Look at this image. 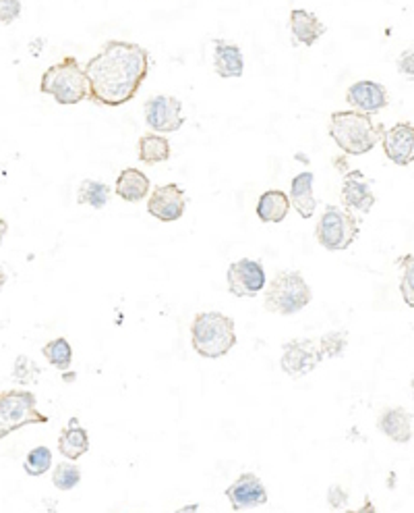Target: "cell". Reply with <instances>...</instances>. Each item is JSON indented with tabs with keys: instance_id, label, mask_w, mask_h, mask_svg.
Wrapping results in <instances>:
<instances>
[{
	"instance_id": "6da1fadb",
	"label": "cell",
	"mask_w": 414,
	"mask_h": 513,
	"mask_svg": "<svg viewBox=\"0 0 414 513\" xmlns=\"http://www.w3.org/2000/svg\"><path fill=\"white\" fill-rule=\"evenodd\" d=\"M83 69L90 82L91 103L119 108L130 103L141 90L149 74V53L135 42L108 40Z\"/></svg>"
},
{
	"instance_id": "7a4b0ae2",
	"label": "cell",
	"mask_w": 414,
	"mask_h": 513,
	"mask_svg": "<svg viewBox=\"0 0 414 513\" xmlns=\"http://www.w3.org/2000/svg\"><path fill=\"white\" fill-rule=\"evenodd\" d=\"M386 127L375 125L371 114L336 111L330 117V137L348 156H362L375 148Z\"/></svg>"
},
{
	"instance_id": "3957f363",
	"label": "cell",
	"mask_w": 414,
	"mask_h": 513,
	"mask_svg": "<svg viewBox=\"0 0 414 513\" xmlns=\"http://www.w3.org/2000/svg\"><path fill=\"white\" fill-rule=\"evenodd\" d=\"M191 345L201 358L228 356L236 345L235 321L222 312H199L191 322Z\"/></svg>"
},
{
	"instance_id": "277c9868",
	"label": "cell",
	"mask_w": 414,
	"mask_h": 513,
	"mask_svg": "<svg viewBox=\"0 0 414 513\" xmlns=\"http://www.w3.org/2000/svg\"><path fill=\"white\" fill-rule=\"evenodd\" d=\"M40 92L53 96L58 104L71 106L90 98V82L82 63L75 56H64L43 71Z\"/></svg>"
},
{
	"instance_id": "5b68a950",
	"label": "cell",
	"mask_w": 414,
	"mask_h": 513,
	"mask_svg": "<svg viewBox=\"0 0 414 513\" xmlns=\"http://www.w3.org/2000/svg\"><path fill=\"white\" fill-rule=\"evenodd\" d=\"M313 300L301 271H280L264 289V308L280 316H294Z\"/></svg>"
},
{
	"instance_id": "8992f818",
	"label": "cell",
	"mask_w": 414,
	"mask_h": 513,
	"mask_svg": "<svg viewBox=\"0 0 414 513\" xmlns=\"http://www.w3.org/2000/svg\"><path fill=\"white\" fill-rule=\"evenodd\" d=\"M361 233V222L344 206H325L315 227V237L319 245L328 252H344L351 248Z\"/></svg>"
},
{
	"instance_id": "52a82bcc",
	"label": "cell",
	"mask_w": 414,
	"mask_h": 513,
	"mask_svg": "<svg viewBox=\"0 0 414 513\" xmlns=\"http://www.w3.org/2000/svg\"><path fill=\"white\" fill-rule=\"evenodd\" d=\"M50 420L38 411V397L25 389H9L0 393V440L29 424H46Z\"/></svg>"
},
{
	"instance_id": "ba28073f",
	"label": "cell",
	"mask_w": 414,
	"mask_h": 513,
	"mask_svg": "<svg viewBox=\"0 0 414 513\" xmlns=\"http://www.w3.org/2000/svg\"><path fill=\"white\" fill-rule=\"evenodd\" d=\"M325 351L322 337L317 339H293L282 345V358L280 366L288 377L301 379L307 377L309 372H313L315 368L323 362Z\"/></svg>"
},
{
	"instance_id": "9c48e42d",
	"label": "cell",
	"mask_w": 414,
	"mask_h": 513,
	"mask_svg": "<svg viewBox=\"0 0 414 513\" xmlns=\"http://www.w3.org/2000/svg\"><path fill=\"white\" fill-rule=\"evenodd\" d=\"M228 291L235 298H257L267 285L265 269L259 260L241 258L232 262L226 271Z\"/></svg>"
},
{
	"instance_id": "30bf717a",
	"label": "cell",
	"mask_w": 414,
	"mask_h": 513,
	"mask_svg": "<svg viewBox=\"0 0 414 513\" xmlns=\"http://www.w3.org/2000/svg\"><path fill=\"white\" fill-rule=\"evenodd\" d=\"M145 123H148L151 132L156 133H177L185 125L183 117V103L174 96L158 94L145 100Z\"/></svg>"
},
{
	"instance_id": "8fae6325",
	"label": "cell",
	"mask_w": 414,
	"mask_h": 513,
	"mask_svg": "<svg viewBox=\"0 0 414 513\" xmlns=\"http://www.w3.org/2000/svg\"><path fill=\"white\" fill-rule=\"evenodd\" d=\"M185 208H187V196L183 187H178L177 183H166L156 187L148 200V212L162 222L178 221L180 216L185 214Z\"/></svg>"
},
{
	"instance_id": "7c38bea8",
	"label": "cell",
	"mask_w": 414,
	"mask_h": 513,
	"mask_svg": "<svg viewBox=\"0 0 414 513\" xmlns=\"http://www.w3.org/2000/svg\"><path fill=\"white\" fill-rule=\"evenodd\" d=\"M346 103L352 106V111L377 114L383 108L390 106V94L383 84L371 82V79H362V82L352 84L346 90Z\"/></svg>"
},
{
	"instance_id": "4fadbf2b",
	"label": "cell",
	"mask_w": 414,
	"mask_h": 513,
	"mask_svg": "<svg viewBox=\"0 0 414 513\" xmlns=\"http://www.w3.org/2000/svg\"><path fill=\"white\" fill-rule=\"evenodd\" d=\"M226 498L235 511L261 508L267 503V490L257 474L245 472L226 488Z\"/></svg>"
},
{
	"instance_id": "5bb4252c",
	"label": "cell",
	"mask_w": 414,
	"mask_h": 513,
	"mask_svg": "<svg viewBox=\"0 0 414 513\" xmlns=\"http://www.w3.org/2000/svg\"><path fill=\"white\" fill-rule=\"evenodd\" d=\"M383 152L391 163L398 166H409L414 163V125L410 123H396L381 135Z\"/></svg>"
},
{
	"instance_id": "9a60e30c",
	"label": "cell",
	"mask_w": 414,
	"mask_h": 513,
	"mask_svg": "<svg viewBox=\"0 0 414 513\" xmlns=\"http://www.w3.org/2000/svg\"><path fill=\"white\" fill-rule=\"evenodd\" d=\"M342 202L346 208H351V211H357V212H371V208L375 206L377 198L373 196L371 192V182L365 177V173L354 169V171H348L344 173V179H342Z\"/></svg>"
},
{
	"instance_id": "2e32d148",
	"label": "cell",
	"mask_w": 414,
	"mask_h": 513,
	"mask_svg": "<svg viewBox=\"0 0 414 513\" xmlns=\"http://www.w3.org/2000/svg\"><path fill=\"white\" fill-rule=\"evenodd\" d=\"M214 71L222 79H235L245 74V59L241 46L226 40H214Z\"/></svg>"
},
{
	"instance_id": "e0dca14e",
	"label": "cell",
	"mask_w": 414,
	"mask_h": 513,
	"mask_svg": "<svg viewBox=\"0 0 414 513\" xmlns=\"http://www.w3.org/2000/svg\"><path fill=\"white\" fill-rule=\"evenodd\" d=\"M290 34H293L294 44L313 46L315 42L325 34V25L315 13L304 9H293L290 11Z\"/></svg>"
},
{
	"instance_id": "ac0fdd59",
	"label": "cell",
	"mask_w": 414,
	"mask_h": 513,
	"mask_svg": "<svg viewBox=\"0 0 414 513\" xmlns=\"http://www.w3.org/2000/svg\"><path fill=\"white\" fill-rule=\"evenodd\" d=\"M91 449V440L87 430L79 422V418H71L64 426L61 437H58V451H61L63 458H67L71 461H77L79 458Z\"/></svg>"
},
{
	"instance_id": "d6986e66",
	"label": "cell",
	"mask_w": 414,
	"mask_h": 513,
	"mask_svg": "<svg viewBox=\"0 0 414 513\" xmlns=\"http://www.w3.org/2000/svg\"><path fill=\"white\" fill-rule=\"evenodd\" d=\"M377 429L394 443H409L412 439V414L404 408H388L377 418Z\"/></svg>"
},
{
	"instance_id": "ffe728a7",
	"label": "cell",
	"mask_w": 414,
	"mask_h": 513,
	"mask_svg": "<svg viewBox=\"0 0 414 513\" xmlns=\"http://www.w3.org/2000/svg\"><path fill=\"white\" fill-rule=\"evenodd\" d=\"M313 182L315 175L311 171L299 173L293 182H290V204L296 212H299L301 219H311L315 214L317 208V200L313 193Z\"/></svg>"
},
{
	"instance_id": "44dd1931",
	"label": "cell",
	"mask_w": 414,
	"mask_h": 513,
	"mask_svg": "<svg viewBox=\"0 0 414 513\" xmlns=\"http://www.w3.org/2000/svg\"><path fill=\"white\" fill-rule=\"evenodd\" d=\"M149 177L145 175L140 169H125L120 171L119 179H116V196L122 198L125 202H141L149 193Z\"/></svg>"
},
{
	"instance_id": "7402d4cb",
	"label": "cell",
	"mask_w": 414,
	"mask_h": 513,
	"mask_svg": "<svg viewBox=\"0 0 414 513\" xmlns=\"http://www.w3.org/2000/svg\"><path fill=\"white\" fill-rule=\"evenodd\" d=\"M290 196L282 190H270L261 193L257 200V219L261 222H282L290 212Z\"/></svg>"
},
{
	"instance_id": "603a6c76",
	"label": "cell",
	"mask_w": 414,
	"mask_h": 513,
	"mask_svg": "<svg viewBox=\"0 0 414 513\" xmlns=\"http://www.w3.org/2000/svg\"><path fill=\"white\" fill-rule=\"evenodd\" d=\"M172 148L168 137L158 133H145L137 142V156L143 164H158L170 161Z\"/></svg>"
},
{
	"instance_id": "cb8c5ba5",
	"label": "cell",
	"mask_w": 414,
	"mask_h": 513,
	"mask_svg": "<svg viewBox=\"0 0 414 513\" xmlns=\"http://www.w3.org/2000/svg\"><path fill=\"white\" fill-rule=\"evenodd\" d=\"M111 200V187L101 182H93V179H83L77 187V202L79 204L91 206L96 211H101Z\"/></svg>"
},
{
	"instance_id": "d4e9b609",
	"label": "cell",
	"mask_w": 414,
	"mask_h": 513,
	"mask_svg": "<svg viewBox=\"0 0 414 513\" xmlns=\"http://www.w3.org/2000/svg\"><path fill=\"white\" fill-rule=\"evenodd\" d=\"M42 353H43V358L50 362V366L58 368L61 372L69 370V366L72 364V348L64 337H58V339H53V341H48L42 348Z\"/></svg>"
},
{
	"instance_id": "484cf974",
	"label": "cell",
	"mask_w": 414,
	"mask_h": 513,
	"mask_svg": "<svg viewBox=\"0 0 414 513\" xmlns=\"http://www.w3.org/2000/svg\"><path fill=\"white\" fill-rule=\"evenodd\" d=\"M24 468H25L27 476H34V478L43 476L50 468H53V451H50L46 445L34 447V449L27 453Z\"/></svg>"
},
{
	"instance_id": "4316f807",
	"label": "cell",
	"mask_w": 414,
	"mask_h": 513,
	"mask_svg": "<svg viewBox=\"0 0 414 513\" xmlns=\"http://www.w3.org/2000/svg\"><path fill=\"white\" fill-rule=\"evenodd\" d=\"M82 482V468L72 464V461H61V464L54 466L53 472V484L58 490H72L75 487H79Z\"/></svg>"
},
{
	"instance_id": "83f0119b",
	"label": "cell",
	"mask_w": 414,
	"mask_h": 513,
	"mask_svg": "<svg viewBox=\"0 0 414 513\" xmlns=\"http://www.w3.org/2000/svg\"><path fill=\"white\" fill-rule=\"evenodd\" d=\"M398 269L402 272L400 279V291L402 300L409 308H414V254H406L398 258Z\"/></svg>"
},
{
	"instance_id": "f1b7e54d",
	"label": "cell",
	"mask_w": 414,
	"mask_h": 513,
	"mask_svg": "<svg viewBox=\"0 0 414 513\" xmlns=\"http://www.w3.org/2000/svg\"><path fill=\"white\" fill-rule=\"evenodd\" d=\"M40 374H42V368L35 364L32 358L17 356V360H14L13 379L21 382V385H34V382H38Z\"/></svg>"
},
{
	"instance_id": "f546056e",
	"label": "cell",
	"mask_w": 414,
	"mask_h": 513,
	"mask_svg": "<svg viewBox=\"0 0 414 513\" xmlns=\"http://www.w3.org/2000/svg\"><path fill=\"white\" fill-rule=\"evenodd\" d=\"M325 358H342L348 348V332L346 330H330L322 337Z\"/></svg>"
},
{
	"instance_id": "4dcf8cb0",
	"label": "cell",
	"mask_w": 414,
	"mask_h": 513,
	"mask_svg": "<svg viewBox=\"0 0 414 513\" xmlns=\"http://www.w3.org/2000/svg\"><path fill=\"white\" fill-rule=\"evenodd\" d=\"M21 17V0H0V24L11 25Z\"/></svg>"
},
{
	"instance_id": "1f68e13d",
	"label": "cell",
	"mask_w": 414,
	"mask_h": 513,
	"mask_svg": "<svg viewBox=\"0 0 414 513\" xmlns=\"http://www.w3.org/2000/svg\"><path fill=\"white\" fill-rule=\"evenodd\" d=\"M348 498H351V495H348V490L342 487V484H332V487L328 488V503L332 509H336V511L346 509Z\"/></svg>"
},
{
	"instance_id": "d6a6232c",
	"label": "cell",
	"mask_w": 414,
	"mask_h": 513,
	"mask_svg": "<svg viewBox=\"0 0 414 513\" xmlns=\"http://www.w3.org/2000/svg\"><path fill=\"white\" fill-rule=\"evenodd\" d=\"M396 67H398V74L414 79V50H404V53L398 56Z\"/></svg>"
},
{
	"instance_id": "836d02e7",
	"label": "cell",
	"mask_w": 414,
	"mask_h": 513,
	"mask_svg": "<svg viewBox=\"0 0 414 513\" xmlns=\"http://www.w3.org/2000/svg\"><path fill=\"white\" fill-rule=\"evenodd\" d=\"M6 233H9V222H6L5 219H0V245H3Z\"/></svg>"
},
{
	"instance_id": "e575fe53",
	"label": "cell",
	"mask_w": 414,
	"mask_h": 513,
	"mask_svg": "<svg viewBox=\"0 0 414 513\" xmlns=\"http://www.w3.org/2000/svg\"><path fill=\"white\" fill-rule=\"evenodd\" d=\"M5 285H6V274L3 269H0V291H3Z\"/></svg>"
},
{
	"instance_id": "d590c367",
	"label": "cell",
	"mask_w": 414,
	"mask_h": 513,
	"mask_svg": "<svg viewBox=\"0 0 414 513\" xmlns=\"http://www.w3.org/2000/svg\"><path fill=\"white\" fill-rule=\"evenodd\" d=\"M410 391H412V397H414V379L410 380Z\"/></svg>"
}]
</instances>
